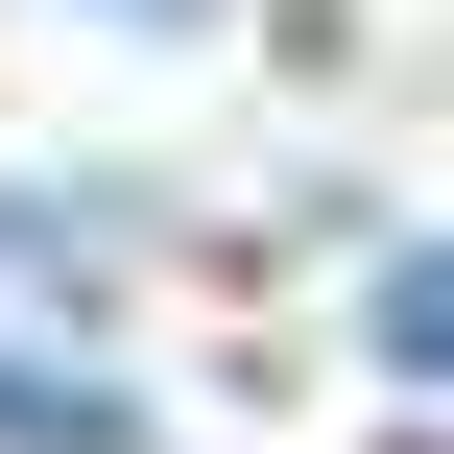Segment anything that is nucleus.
Returning a JSON list of instances; mask_svg holds the SVG:
<instances>
[{"label":"nucleus","mask_w":454,"mask_h":454,"mask_svg":"<svg viewBox=\"0 0 454 454\" xmlns=\"http://www.w3.org/2000/svg\"><path fill=\"white\" fill-rule=\"evenodd\" d=\"M0 287L24 311H96L120 287V192H0Z\"/></svg>","instance_id":"1"},{"label":"nucleus","mask_w":454,"mask_h":454,"mask_svg":"<svg viewBox=\"0 0 454 454\" xmlns=\"http://www.w3.org/2000/svg\"><path fill=\"white\" fill-rule=\"evenodd\" d=\"M0 454H144V407L96 359H0Z\"/></svg>","instance_id":"2"},{"label":"nucleus","mask_w":454,"mask_h":454,"mask_svg":"<svg viewBox=\"0 0 454 454\" xmlns=\"http://www.w3.org/2000/svg\"><path fill=\"white\" fill-rule=\"evenodd\" d=\"M144 24H192V0H144Z\"/></svg>","instance_id":"4"},{"label":"nucleus","mask_w":454,"mask_h":454,"mask_svg":"<svg viewBox=\"0 0 454 454\" xmlns=\"http://www.w3.org/2000/svg\"><path fill=\"white\" fill-rule=\"evenodd\" d=\"M359 335H383L407 383H454V263H383V311H359Z\"/></svg>","instance_id":"3"}]
</instances>
